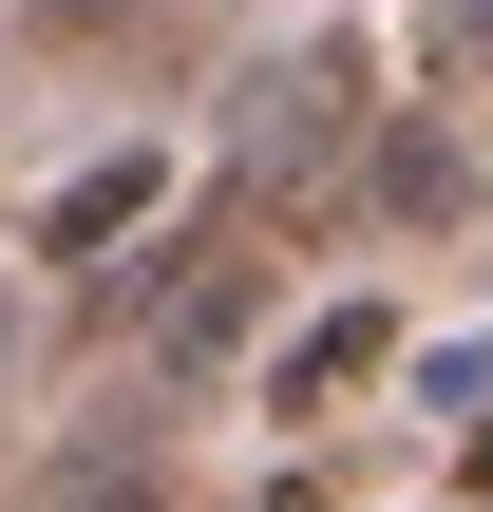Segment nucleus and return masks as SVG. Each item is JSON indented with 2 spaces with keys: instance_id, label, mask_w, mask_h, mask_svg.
Instances as JSON below:
<instances>
[{
  "instance_id": "obj_1",
  "label": "nucleus",
  "mask_w": 493,
  "mask_h": 512,
  "mask_svg": "<svg viewBox=\"0 0 493 512\" xmlns=\"http://www.w3.org/2000/svg\"><path fill=\"white\" fill-rule=\"evenodd\" d=\"M361 133H380V57H361L342 19L228 76V190H247V209H323V190L361 171Z\"/></svg>"
},
{
  "instance_id": "obj_3",
  "label": "nucleus",
  "mask_w": 493,
  "mask_h": 512,
  "mask_svg": "<svg viewBox=\"0 0 493 512\" xmlns=\"http://www.w3.org/2000/svg\"><path fill=\"white\" fill-rule=\"evenodd\" d=\"M380 361H399V304H323V323H304V342L266 361V418H342V399H361Z\"/></svg>"
},
{
  "instance_id": "obj_6",
  "label": "nucleus",
  "mask_w": 493,
  "mask_h": 512,
  "mask_svg": "<svg viewBox=\"0 0 493 512\" xmlns=\"http://www.w3.org/2000/svg\"><path fill=\"white\" fill-rule=\"evenodd\" d=\"M19 380H38V304L0 285V418H19Z\"/></svg>"
},
{
  "instance_id": "obj_4",
  "label": "nucleus",
  "mask_w": 493,
  "mask_h": 512,
  "mask_svg": "<svg viewBox=\"0 0 493 512\" xmlns=\"http://www.w3.org/2000/svg\"><path fill=\"white\" fill-rule=\"evenodd\" d=\"M152 19H171V0H19L38 57H114V38H152Z\"/></svg>"
},
{
  "instance_id": "obj_5",
  "label": "nucleus",
  "mask_w": 493,
  "mask_h": 512,
  "mask_svg": "<svg viewBox=\"0 0 493 512\" xmlns=\"http://www.w3.org/2000/svg\"><path fill=\"white\" fill-rule=\"evenodd\" d=\"M38 512H171V475H152V456H76Z\"/></svg>"
},
{
  "instance_id": "obj_2",
  "label": "nucleus",
  "mask_w": 493,
  "mask_h": 512,
  "mask_svg": "<svg viewBox=\"0 0 493 512\" xmlns=\"http://www.w3.org/2000/svg\"><path fill=\"white\" fill-rule=\"evenodd\" d=\"M152 209H171V133H114V152H76V171L38 190V228H19V247H38V266H114Z\"/></svg>"
},
{
  "instance_id": "obj_7",
  "label": "nucleus",
  "mask_w": 493,
  "mask_h": 512,
  "mask_svg": "<svg viewBox=\"0 0 493 512\" xmlns=\"http://www.w3.org/2000/svg\"><path fill=\"white\" fill-rule=\"evenodd\" d=\"M456 475H475V512H493V399H475V437H456Z\"/></svg>"
}]
</instances>
